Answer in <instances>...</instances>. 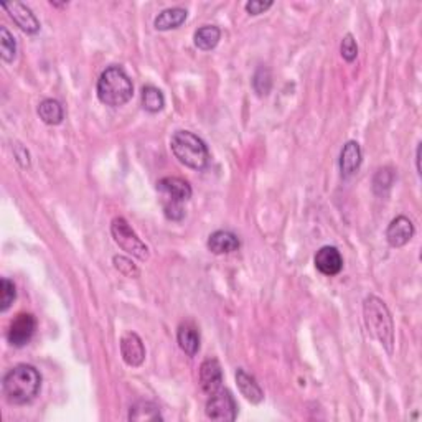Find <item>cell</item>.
Listing matches in <instances>:
<instances>
[{
    "label": "cell",
    "mask_w": 422,
    "mask_h": 422,
    "mask_svg": "<svg viewBox=\"0 0 422 422\" xmlns=\"http://www.w3.org/2000/svg\"><path fill=\"white\" fill-rule=\"evenodd\" d=\"M223 385V371L219 366L218 360L208 358L201 363L200 366V386L206 394L217 393L218 389H221Z\"/></svg>",
    "instance_id": "4fadbf2b"
},
{
    "label": "cell",
    "mask_w": 422,
    "mask_h": 422,
    "mask_svg": "<svg viewBox=\"0 0 422 422\" xmlns=\"http://www.w3.org/2000/svg\"><path fill=\"white\" fill-rule=\"evenodd\" d=\"M112 262H114V267H116V269L121 272V274H124L126 277H137L139 276V267L135 266V264L132 262L129 258L114 256Z\"/></svg>",
    "instance_id": "484cf974"
},
{
    "label": "cell",
    "mask_w": 422,
    "mask_h": 422,
    "mask_svg": "<svg viewBox=\"0 0 422 422\" xmlns=\"http://www.w3.org/2000/svg\"><path fill=\"white\" fill-rule=\"evenodd\" d=\"M362 147L355 140L345 144L343 151L340 153V170L343 177H351L356 170L362 165Z\"/></svg>",
    "instance_id": "9a60e30c"
},
{
    "label": "cell",
    "mask_w": 422,
    "mask_h": 422,
    "mask_svg": "<svg viewBox=\"0 0 422 422\" xmlns=\"http://www.w3.org/2000/svg\"><path fill=\"white\" fill-rule=\"evenodd\" d=\"M121 355L126 364L137 368L145 360V346L137 333L129 332L121 338Z\"/></svg>",
    "instance_id": "8fae6325"
},
{
    "label": "cell",
    "mask_w": 422,
    "mask_h": 422,
    "mask_svg": "<svg viewBox=\"0 0 422 422\" xmlns=\"http://www.w3.org/2000/svg\"><path fill=\"white\" fill-rule=\"evenodd\" d=\"M15 155H17V160H19L22 164V167H30V155L24 147H20V145H19V147H17V151H15Z\"/></svg>",
    "instance_id": "4dcf8cb0"
},
{
    "label": "cell",
    "mask_w": 422,
    "mask_h": 422,
    "mask_svg": "<svg viewBox=\"0 0 422 422\" xmlns=\"http://www.w3.org/2000/svg\"><path fill=\"white\" fill-rule=\"evenodd\" d=\"M15 297V284H13L10 279H7V277H3V279L0 280V312H7L10 309Z\"/></svg>",
    "instance_id": "cb8c5ba5"
},
{
    "label": "cell",
    "mask_w": 422,
    "mask_h": 422,
    "mask_svg": "<svg viewBox=\"0 0 422 422\" xmlns=\"http://www.w3.org/2000/svg\"><path fill=\"white\" fill-rule=\"evenodd\" d=\"M111 235L116 241V244L122 251H126L130 256L140 259V261H147L149 259V248L142 243V239L135 235L134 230L129 226L122 217H117L111 223Z\"/></svg>",
    "instance_id": "5b68a950"
},
{
    "label": "cell",
    "mask_w": 422,
    "mask_h": 422,
    "mask_svg": "<svg viewBox=\"0 0 422 422\" xmlns=\"http://www.w3.org/2000/svg\"><path fill=\"white\" fill-rule=\"evenodd\" d=\"M363 316L369 335L376 338L389 355L393 353L394 323L386 303L375 296L366 297L363 303Z\"/></svg>",
    "instance_id": "7a4b0ae2"
},
{
    "label": "cell",
    "mask_w": 422,
    "mask_h": 422,
    "mask_svg": "<svg viewBox=\"0 0 422 422\" xmlns=\"http://www.w3.org/2000/svg\"><path fill=\"white\" fill-rule=\"evenodd\" d=\"M38 116L48 126H58L63 122L65 112L56 99H43L38 104Z\"/></svg>",
    "instance_id": "ffe728a7"
},
{
    "label": "cell",
    "mask_w": 422,
    "mask_h": 422,
    "mask_svg": "<svg viewBox=\"0 0 422 422\" xmlns=\"http://www.w3.org/2000/svg\"><path fill=\"white\" fill-rule=\"evenodd\" d=\"M40 388H42V375L32 364H17L3 376V396L7 403L15 406L32 403L40 394Z\"/></svg>",
    "instance_id": "6da1fadb"
},
{
    "label": "cell",
    "mask_w": 422,
    "mask_h": 422,
    "mask_svg": "<svg viewBox=\"0 0 422 422\" xmlns=\"http://www.w3.org/2000/svg\"><path fill=\"white\" fill-rule=\"evenodd\" d=\"M393 180H394V174L391 169L378 170V174L375 175V182H373V185H375V192L376 193L386 192L391 185H393Z\"/></svg>",
    "instance_id": "4316f807"
},
{
    "label": "cell",
    "mask_w": 422,
    "mask_h": 422,
    "mask_svg": "<svg viewBox=\"0 0 422 422\" xmlns=\"http://www.w3.org/2000/svg\"><path fill=\"white\" fill-rule=\"evenodd\" d=\"M185 20H187V10L180 7H174L158 13L153 25H155V28L160 30V32H167V30L178 28Z\"/></svg>",
    "instance_id": "ac0fdd59"
},
{
    "label": "cell",
    "mask_w": 422,
    "mask_h": 422,
    "mask_svg": "<svg viewBox=\"0 0 422 422\" xmlns=\"http://www.w3.org/2000/svg\"><path fill=\"white\" fill-rule=\"evenodd\" d=\"M164 417L160 414V409H158L153 403L149 401H140L130 407L129 411V421L135 422H151V421H162Z\"/></svg>",
    "instance_id": "44dd1931"
},
{
    "label": "cell",
    "mask_w": 422,
    "mask_h": 422,
    "mask_svg": "<svg viewBox=\"0 0 422 422\" xmlns=\"http://www.w3.org/2000/svg\"><path fill=\"white\" fill-rule=\"evenodd\" d=\"M140 103H142V108L147 112L157 114L164 109L165 106V98L162 94V91L158 87L147 85L142 87V94H140Z\"/></svg>",
    "instance_id": "7402d4cb"
},
{
    "label": "cell",
    "mask_w": 422,
    "mask_h": 422,
    "mask_svg": "<svg viewBox=\"0 0 422 422\" xmlns=\"http://www.w3.org/2000/svg\"><path fill=\"white\" fill-rule=\"evenodd\" d=\"M157 190L164 195V203L182 205L192 198V187L187 180L178 177H165L157 182Z\"/></svg>",
    "instance_id": "ba28073f"
},
{
    "label": "cell",
    "mask_w": 422,
    "mask_h": 422,
    "mask_svg": "<svg viewBox=\"0 0 422 422\" xmlns=\"http://www.w3.org/2000/svg\"><path fill=\"white\" fill-rule=\"evenodd\" d=\"M170 149L175 158L193 170H203L210 162L206 144L190 130H177L170 139Z\"/></svg>",
    "instance_id": "277c9868"
},
{
    "label": "cell",
    "mask_w": 422,
    "mask_h": 422,
    "mask_svg": "<svg viewBox=\"0 0 422 422\" xmlns=\"http://www.w3.org/2000/svg\"><path fill=\"white\" fill-rule=\"evenodd\" d=\"M414 236V224L406 217H398L389 223L386 230V241L391 248H403Z\"/></svg>",
    "instance_id": "30bf717a"
},
{
    "label": "cell",
    "mask_w": 422,
    "mask_h": 422,
    "mask_svg": "<svg viewBox=\"0 0 422 422\" xmlns=\"http://www.w3.org/2000/svg\"><path fill=\"white\" fill-rule=\"evenodd\" d=\"M177 340L180 348L188 356H195L198 350H200V333H198V328L192 322H185L180 325Z\"/></svg>",
    "instance_id": "2e32d148"
},
{
    "label": "cell",
    "mask_w": 422,
    "mask_h": 422,
    "mask_svg": "<svg viewBox=\"0 0 422 422\" xmlns=\"http://www.w3.org/2000/svg\"><path fill=\"white\" fill-rule=\"evenodd\" d=\"M35 328H37V320L32 314H19L12 320L10 327L7 332V340L12 346L22 348L26 343L32 340Z\"/></svg>",
    "instance_id": "52a82bcc"
},
{
    "label": "cell",
    "mask_w": 422,
    "mask_h": 422,
    "mask_svg": "<svg viewBox=\"0 0 422 422\" xmlns=\"http://www.w3.org/2000/svg\"><path fill=\"white\" fill-rule=\"evenodd\" d=\"M340 51L343 58H345V61H348V63L356 60V56H358V45H356L353 35L351 33L345 35V38H343L340 45Z\"/></svg>",
    "instance_id": "83f0119b"
},
{
    "label": "cell",
    "mask_w": 422,
    "mask_h": 422,
    "mask_svg": "<svg viewBox=\"0 0 422 422\" xmlns=\"http://www.w3.org/2000/svg\"><path fill=\"white\" fill-rule=\"evenodd\" d=\"M272 0H251V2H248L244 6L246 12L249 13V15H259V13H264L266 10H269V8L272 7Z\"/></svg>",
    "instance_id": "f1b7e54d"
},
{
    "label": "cell",
    "mask_w": 422,
    "mask_h": 422,
    "mask_svg": "<svg viewBox=\"0 0 422 422\" xmlns=\"http://www.w3.org/2000/svg\"><path fill=\"white\" fill-rule=\"evenodd\" d=\"M206 417L211 421L218 422H231L237 416V404L235 396L228 389H218L217 393L210 394V399L206 401L205 407Z\"/></svg>",
    "instance_id": "8992f818"
},
{
    "label": "cell",
    "mask_w": 422,
    "mask_h": 422,
    "mask_svg": "<svg viewBox=\"0 0 422 422\" xmlns=\"http://www.w3.org/2000/svg\"><path fill=\"white\" fill-rule=\"evenodd\" d=\"M239 237L231 231H214L208 237V249L213 254H230L239 249Z\"/></svg>",
    "instance_id": "5bb4252c"
},
{
    "label": "cell",
    "mask_w": 422,
    "mask_h": 422,
    "mask_svg": "<svg viewBox=\"0 0 422 422\" xmlns=\"http://www.w3.org/2000/svg\"><path fill=\"white\" fill-rule=\"evenodd\" d=\"M0 55L6 63H12L17 56V43L6 26H0Z\"/></svg>",
    "instance_id": "603a6c76"
},
{
    "label": "cell",
    "mask_w": 422,
    "mask_h": 422,
    "mask_svg": "<svg viewBox=\"0 0 422 422\" xmlns=\"http://www.w3.org/2000/svg\"><path fill=\"white\" fill-rule=\"evenodd\" d=\"M315 267L316 271L322 272L323 276H337L343 267V258L340 251L333 246H323L316 251L315 254Z\"/></svg>",
    "instance_id": "7c38bea8"
},
{
    "label": "cell",
    "mask_w": 422,
    "mask_h": 422,
    "mask_svg": "<svg viewBox=\"0 0 422 422\" xmlns=\"http://www.w3.org/2000/svg\"><path fill=\"white\" fill-rule=\"evenodd\" d=\"M2 8L3 10H7L8 17L13 20V24L19 26V28L24 30V32L33 35L40 30L38 19L35 17V13L30 10L28 7L24 6V3H20V2L2 3Z\"/></svg>",
    "instance_id": "9c48e42d"
},
{
    "label": "cell",
    "mask_w": 422,
    "mask_h": 422,
    "mask_svg": "<svg viewBox=\"0 0 422 422\" xmlns=\"http://www.w3.org/2000/svg\"><path fill=\"white\" fill-rule=\"evenodd\" d=\"M416 164H417V174H421V144L416 151Z\"/></svg>",
    "instance_id": "1f68e13d"
},
{
    "label": "cell",
    "mask_w": 422,
    "mask_h": 422,
    "mask_svg": "<svg viewBox=\"0 0 422 422\" xmlns=\"http://www.w3.org/2000/svg\"><path fill=\"white\" fill-rule=\"evenodd\" d=\"M271 86H272L271 71L267 68H264V66H261L253 78L254 91H256L259 96H267L271 91Z\"/></svg>",
    "instance_id": "d4e9b609"
},
{
    "label": "cell",
    "mask_w": 422,
    "mask_h": 422,
    "mask_svg": "<svg viewBox=\"0 0 422 422\" xmlns=\"http://www.w3.org/2000/svg\"><path fill=\"white\" fill-rule=\"evenodd\" d=\"M219 38H221V30L214 25H203L193 35L196 48H200L203 51L213 50L219 43Z\"/></svg>",
    "instance_id": "d6986e66"
},
{
    "label": "cell",
    "mask_w": 422,
    "mask_h": 422,
    "mask_svg": "<svg viewBox=\"0 0 422 422\" xmlns=\"http://www.w3.org/2000/svg\"><path fill=\"white\" fill-rule=\"evenodd\" d=\"M236 385H237V389H239V393L253 404H259L264 399V393H262L261 386H259L256 380H254L251 375H248L244 369H237L236 371Z\"/></svg>",
    "instance_id": "e0dca14e"
},
{
    "label": "cell",
    "mask_w": 422,
    "mask_h": 422,
    "mask_svg": "<svg viewBox=\"0 0 422 422\" xmlns=\"http://www.w3.org/2000/svg\"><path fill=\"white\" fill-rule=\"evenodd\" d=\"M164 213L171 221H180L185 217L183 206L178 203H164Z\"/></svg>",
    "instance_id": "f546056e"
},
{
    "label": "cell",
    "mask_w": 422,
    "mask_h": 422,
    "mask_svg": "<svg viewBox=\"0 0 422 422\" xmlns=\"http://www.w3.org/2000/svg\"><path fill=\"white\" fill-rule=\"evenodd\" d=\"M96 91L101 103L111 108H119L132 99L134 85L121 66H109L101 73Z\"/></svg>",
    "instance_id": "3957f363"
}]
</instances>
